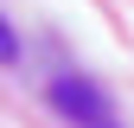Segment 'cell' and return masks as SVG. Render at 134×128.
I'll return each mask as SVG.
<instances>
[{
  "instance_id": "6da1fadb",
  "label": "cell",
  "mask_w": 134,
  "mask_h": 128,
  "mask_svg": "<svg viewBox=\"0 0 134 128\" xmlns=\"http://www.w3.org/2000/svg\"><path fill=\"white\" fill-rule=\"evenodd\" d=\"M51 103L64 109V122H77V128H121L115 109H109V96L96 90V83H83V77H70V71L51 83Z\"/></svg>"
},
{
  "instance_id": "7a4b0ae2",
  "label": "cell",
  "mask_w": 134,
  "mask_h": 128,
  "mask_svg": "<svg viewBox=\"0 0 134 128\" xmlns=\"http://www.w3.org/2000/svg\"><path fill=\"white\" fill-rule=\"evenodd\" d=\"M13 58H19V39H13V26L0 19V64H13Z\"/></svg>"
}]
</instances>
